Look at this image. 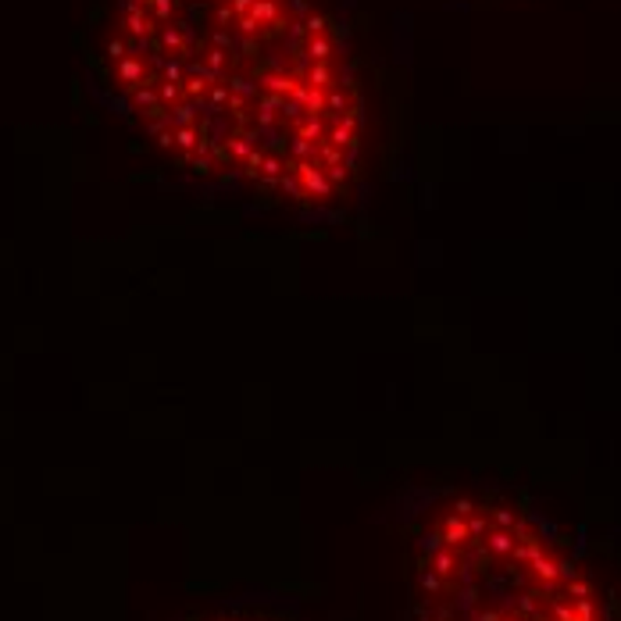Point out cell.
I'll use <instances>...</instances> for the list:
<instances>
[{
    "label": "cell",
    "mask_w": 621,
    "mask_h": 621,
    "mask_svg": "<svg viewBox=\"0 0 621 621\" xmlns=\"http://www.w3.org/2000/svg\"><path fill=\"white\" fill-rule=\"evenodd\" d=\"M107 75L193 175L293 208L332 204L357 175L364 100L310 0H118Z\"/></svg>",
    "instance_id": "cell-1"
},
{
    "label": "cell",
    "mask_w": 621,
    "mask_h": 621,
    "mask_svg": "<svg viewBox=\"0 0 621 621\" xmlns=\"http://www.w3.org/2000/svg\"><path fill=\"white\" fill-rule=\"evenodd\" d=\"M215 621H261V618H215Z\"/></svg>",
    "instance_id": "cell-3"
},
{
    "label": "cell",
    "mask_w": 621,
    "mask_h": 621,
    "mask_svg": "<svg viewBox=\"0 0 621 621\" xmlns=\"http://www.w3.org/2000/svg\"><path fill=\"white\" fill-rule=\"evenodd\" d=\"M414 621H611L593 575L525 511L447 500L414 550Z\"/></svg>",
    "instance_id": "cell-2"
}]
</instances>
